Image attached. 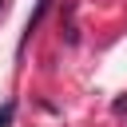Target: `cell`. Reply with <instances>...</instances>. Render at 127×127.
I'll use <instances>...</instances> for the list:
<instances>
[{"mask_svg":"<svg viewBox=\"0 0 127 127\" xmlns=\"http://www.w3.org/2000/svg\"><path fill=\"white\" fill-rule=\"evenodd\" d=\"M48 8H52V0H40V4H36V12L28 16V24H24V36H20V52H24V44L32 40V32L40 28V20H44V12H48Z\"/></svg>","mask_w":127,"mask_h":127,"instance_id":"cell-1","label":"cell"},{"mask_svg":"<svg viewBox=\"0 0 127 127\" xmlns=\"http://www.w3.org/2000/svg\"><path fill=\"white\" fill-rule=\"evenodd\" d=\"M12 119H16V103L8 99V103L0 107V127H12Z\"/></svg>","mask_w":127,"mask_h":127,"instance_id":"cell-2","label":"cell"},{"mask_svg":"<svg viewBox=\"0 0 127 127\" xmlns=\"http://www.w3.org/2000/svg\"><path fill=\"white\" fill-rule=\"evenodd\" d=\"M111 111H115V115H127V95H123V99H115V107H111Z\"/></svg>","mask_w":127,"mask_h":127,"instance_id":"cell-3","label":"cell"},{"mask_svg":"<svg viewBox=\"0 0 127 127\" xmlns=\"http://www.w3.org/2000/svg\"><path fill=\"white\" fill-rule=\"evenodd\" d=\"M4 12H8V0H0V16H4Z\"/></svg>","mask_w":127,"mask_h":127,"instance_id":"cell-4","label":"cell"}]
</instances>
